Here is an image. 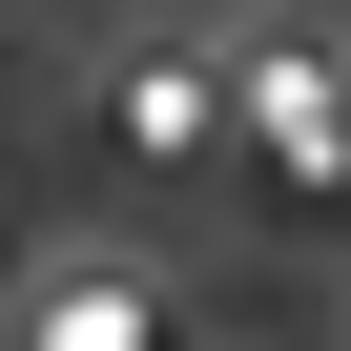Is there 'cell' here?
<instances>
[{"mask_svg":"<svg viewBox=\"0 0 351 351\" xmlns=\"http://www.w3.org/2000/svg\"><path fill=\"white\" fill-rule=\"evenodd\" d=\"M42 351H145V289H124V269H83V289L42 310Z\"/></svg>","mask_w":351,"mask_h":351,"instance_id":"obj_3","label":"cell"},{"mask_svg":"<svg viewBox=\"0 0 351 351\" xmlns=\"http://www.w3.org/2000/svg\"><path fill=\"white\" fill-rule=\"evenodd\" d=\"M228 104H248V145L289 165V186H351V62H310V42H248V62H228Z\"/></svg>","mask_w":351,"mask_h":351,"instance_id":"obj_1","label":"cell"},{"mask_svg":"<svg viewBox=\"0 0 351 351\" xmlns=\"http://www.w3.org/2000/svg\"><path fill=\"white\" fill-rule=\"evenodd\" d=\"M228 124H248L228 62H124V83H104V145H124V165H186V145H228Z\"/></svg>","mask_w":351,"mask_h":351,"instance_id":"obj_2","label":"cell"}]
</instances>
